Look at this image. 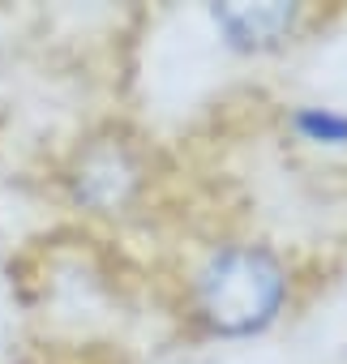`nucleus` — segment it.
Here are the masks:
<instances>
[{
  "mask_svg": "<svg viewBox=\"0 0 347 364\" xmlns=\"http://www.w3.org/2000/svg\"><path fill=\"white\" fill-rule=\"evenodd\" d=\"M283 291H287V279L279 262L262 249H223L219 257H210V266L198 279L202 313L223 334L262 330L279 313Z\"/></svg>",
  "mask_w": 347,
  "mask_h": 364,
  "instance_id": "1",
  "label": "nucleus"
},
{
  "mask_svg": "<svg viewBox=\"0 0 347 364\" xmlns=\"http://www.w3.org/2000/svg\"><path fill=\"white\" fill-rule=\"evenodd\" d=\"M215 18L236 43H274L292 26L296 9L292 5H223L215 9Z\"/></svg>",
  "mask_w": 347,
  "mask_h": 364,
  "instance_id": "2",
  "label": "nucleus"
},
{
  "mask_svg": "<svg viewBox=\"0 0 347 364\" xmlns=\"http://www.w3.org/2000/svg\"><path fill=\"white\" fill-rule=\"evenodd\" d=\"M296 129H300L309 141H330V146L347 141V116H334V112H326V107H304V112L296 116Z\"/></svg>",
  "mask_w": 347,
  "mask_h": 364,
  "instance_id": "3",
  "label": "nucleus"
}]
</instances>
